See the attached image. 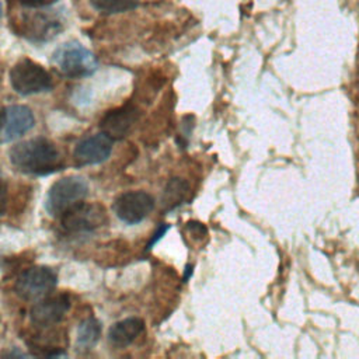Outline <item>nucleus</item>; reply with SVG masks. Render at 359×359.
I'll return each instance as SVG.
<instances>
[{"instance_id": "f257e3e1", "label": "nucleus", "mask_w": 359, "mask_h": 359, "mask_svg": "<svg viewBox=\"0 0 359 359\" xmlns=\"http://www.w3.org/2000/svg\"><path fill=\"white\" fill-rule=\"evenodd\" d=\"M11 165L27 175L45 177L63 170V154L46 137H32L18 142L8 151Z\"/></svg>"}, {"instance_id": "f03ea898", "label": "nucleus", "mask_w": 359, "mask_h": 359, "mask_svg": "<svg viewBox=\"0 0 359 359\" xmlns=\"http://www.w3.org/2000/svg\"><path fill=\"white\" fill-rule=\"evenodd\" d=\"M14 24L17 25L15 31L27 39L32 42H46L63 29V17L60 10H56L48 3L21 13Z\"/></svg>"}, {"instance_id": "7ed1b4c3", "label": "nucleus", "mask_w": 359, "mask_h": 359, "mask_svg": "<svg viewBox=\"0 0 359 359\" xmlns=\"http://www.w3.org/2000/svg\"><path fill=\"white\" fill-rule=\"evenodd\" d=\"M50 60L53 66L69 79L91 76L98 67L95 55L77 41H69L57 46Z\"/></svg>"}, {"instance_id": "20e7f679", "label": "nucleus", "mask_w": 359, "mask_h": 359, "mask_svg": "<svg viewBox=\"0 0 359 359\" xmlns=\"http://www.w3.org/2000/svg\"><path fill=\"white\" fill-rule=\"evenodd\" d=\"M88 195V184L80 175H66L55 181L45 199V209L53 217H60Z\"/></svg>"}, {"instance_id": "39448f33", "label": "nucleus", "mask_w": 359, "mask_h": 359, "mask_svg": "<svg viewBox=\"0 0 359 359\" xmlns=\"http://www.w3.org/2000/svg\"><path fill=\"white\" fill-rule=\"evenodd\" d=\"M10 83L20 95H32L49 91L53 86L48 70L36 62L22 57L10 70Z\"/></svg>"}, {"instance_id": "423d86ee", "label": "nucleus", "mask_w": 359, "mask_h": 359, "mask_svg": "<svg viewBox=\"0 0 359 359\" xmlns=\"http://www.w3.org/2000/svg\"><path fill=\"white\" fill-rule=\"evenodd\" d=\"M107 222V210L101 203L79 202L60 216V224L69 233H90Z\"/></svg>"}, {"instance_id": "0eeeda50", "label": "nucleus", "mask_w": 359, "mask_h": 359, "mask_svg": "<svg viewBox=\"0 0 359 359\" xmlns=\"http://www.w3.org/2000/svg\"><path fill=\"white\" fill-rule=\"evenodd\" d=\"M57 276L48 266H32L25 269L15 280V293L24 300H41L55 289Z\"/></svg>"}, {"instance_id": "6e6552de", "label": "nucleus", "mask_w": 359, "mask_h": 359, "mask_svg": "<svg viewBox=\"0 0 359 359\" xmlns=\"http://www.w3.org/2000/svg\"><path fill=\"white\" fill-rule=\"evenodd\" d=\"M112 209L121 222L137 224L154 209V198L144 191H128L115 198Z\"/></svg>"}, {"instance_id": "1a4fd4ad", "label": "nucleus", "mask_w": 359, "mask_h": 359, "mask_svg": "<svg viewBox=\"0 0 359 359\" xmlns=\"http://www.w3.org/2000/svg\"><path fill=\"white\" fill-rule=\"evenodd\" d=\"M114 140L104 132L81 139L74 150L73 158L77 165H95L107 161L112 153Z\"/></svg>"}, {"instance_id": "9d476101", "label": "nucleus", "mask_w": 359, "mask_h": 359, "mask_svg": "<svg viewBox=\"0 0 359 359\" xmlns=\"http://www.w3.org/2000/svg\"><path fill=\"white\" fill-rule=\"evenodd\" d=\"M1 112L0 143H11L20 139L35 125V116L25 105H8Z\"/></svg>"}, {"instance_id": "9b49d317", "label": "nucleus", "mask_w": 359, "mask_h": 359, "mask_svg": "<svg viewBox=\"0 0 359 359\" xmlns=\"http://www.w3.org/2000/svg\"><path fill=\"white\" fill-rule=\"evenodd\" d=\"M70 297L67 294H57L46 299H41L32 306L29 311V320L38 327H50L63 320L70 309Z\"/></svg>"}, {"instance_id": "f8f14e48", "label": "nucleus", "mask_w": 359, "mask_h": 359, "mask_svg": "<svg viewBox=\"0 0 359 359\" xmlns=\"http://www.w3.org/2000/svg\"><path fill=\"white\" fill-rule=\"evenodd\" d=\"M139 118V109L135 105H123L108 111L100 122L101 132L108 135L112 140L122 139L128 135Z\"/></svg>"}, {"instance_id": "ddd939ff", "label": "nucleus", "mask_w": 359, "mask_h": 359, "mask_svg": "<svg viewBox=\"0 0 359 359\" xmlns=\"http://www.w3.org/2000/svg\"><path fill=\"white\" fill-rule=\"evenodd\" d=\"M144 330V321L140 317H128L114 323L108 328V342L114 348H126L130 345Z\"/></svg>"}, {"instance_id": "4468645a", "label": "nucleus", "mask_w": 359, "mask_h": 359, "mask_svg": "<svg viewBox=\"0 0 359 359\" xmlns=\"http://www.w3.org/2000/svg\"><path fill=\"white\" fill-rule=\"evenodd\" d=\"M101 323L95 317L84 318L76 331V351L80 353L91 351L101 337Z\"/></svg>"}, {"instance_id": "2eb2a0df", "label": "nucleus", "mask_w": 359, "mask_h": 359, "mask_svg": "<svg viewBox=\"0 0 359 359\" xmlns=\"http://www.w3.org/2000/svg\"><path fill=\"white\" fill-rule=\"evenodd\" d=\"M188 194V184L181 178H172L165 185V189L163 192L161 203L165 206V209H174L178 205H181Z\"/></svg>"}, {"instance_id": "dca6fc26", "label": "nucleus", "mask_w": 359, "mask_h": 359, "mask_svg": "<svg viewBox=\"0 0 359 359\" xmlns=\"http://www.w3.org/2000/svg\"><path fill=\"white\" fill-rule=\"evenodd\" d=\"M93 7L104 14H116L133 10L139 6L140 0H90Z\"/></svg>"}, {"instance_id": "f3484780", "label": "nucleus", "mask_w": 359, "mask_h": 359, "mask_svg": "<svg viewBox=\"0 0 359 359\" xmlns=\"http://www.w3.org/2000/svg\"><path fill=\"white\" fill-rule=\"evenodd\" d=\"M168 230H170V224H167V223H160V226L156 229L154 234L151 236V238H150L149 243L146 244V250L153 248V245H156V244L165 236V233H167Z\"/></svg>"}, {"instance_id": "a211bd4d", "label": "nucleus", "mask_w": 359, "mask_h": 359, "mask_svg": "<svg viewBox=\"0 0 359 359\" xmlns=\"http://www.w3.org/2000/svg\"><path fill=\"white\" fill-rule=\"evenodd\" d=\"M6 201H7V182L3 180L1 172H0V216L4 212Z\"/></svg>"}, {"instance_id": "6ab92c4d", "label": "nucleus", "mask_w": 359, "mask_h": 359, "mask_svg": "<svg viewBox=\"0 0 359 359\" xmlns=\"http://www.w3.org/2000/svg\"><path fill=\"white\" fill-rule=\"evenodd\" d=\"M25 8H32V7H41L49 3V0H11Z\"/></svg>"}, {"instance_id": "aec40b11", "label": "nucleus", "mask_w": 359, "mask_h": 359, "mask_svg": "<svg viewBox=\"0 0 359 359\" xmlns=\"http://www.w3.org/2000/svg\"><path fill=\"white\" fill-rule=\"evenodd\" d=\"M192 268H194V266H192L191 264H188V265L185 266V271H184V282H185V280H188V279H189V276L192 275V271H194Z\"/></svg>"}, {"instance_id": "412c9836", "label": "nucleus", "mask_w": 359, "mask_h": 359, "mask_svg": "<svg viewBox=\"0 0 359 359\" xmlns=\"http://www.w3.org/2000/svg\"><path fill=\"white\" fill-rule=\"evenodd\" d=\"M1 15H3V1L0 0V20H1Z\"/></svg>"}, {"instance_id": "4be33fe9", "label": "nucleus", "mask_w": 359, "mask_h": 359, "mask_svg": "<svg viewBox=\"0 0 359 359\" xmlns=\"http://www.w3.org/2000/svg\"><path fill=\"white\" fill-rule=\"evenodd\" d=\"M1 121H3V112H0V126H1Z\"/></svg>"}]
</instances>
